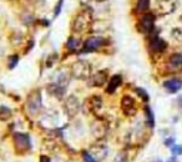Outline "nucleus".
Returning <instances> with one entry per match:
<instances>
[{"instance_id": "obj_15", "label": "nucleus", "mask_w": 182, "mask_h": 162, "mask_svg": "<svg viewBox=\"0 0 182 162\" xmlns=\"http://www.w3.org/2000/svg\"><path fill=\"white\" fill-rule=\"evenodd\" d=\"M89 153L91 156L94 157L95 160H99L101 161L102 159H105L106 157V153H107V148L105 146H101V145H95V146H92L90 150H89Z\"/></svg>"}, {"instance_id": "obj_5", "label": "nucleus", "mask_w": 182, "mask_h": 162, "mask_svg": "<svg viewBox=\"0 0 182 162\" xmlns=\"http://www.w3.org/2000/svg\"><path fill=\"white\" fill-rule=\"evenodd\" d=\"M80 107H81L80 101H79V99L75 96V95H70V96L66 97V100L64 101V111L69 119L75 117V116L79 114V111H80Z\"/></svg>"}, {"instance_id": "obj_25", "label": "nucleus", "mask_w": 182, "mask_h": 162, "mask_svg": "<svg viewBox=\"0 0 182 162\" xmlns=\"http://www.w3.org/2000/svg\"><path fill=\"white\" fill-rule=\"evenodd\" d=\"M18 61H19L18 55L9 56V59H8V66H9V69H14L16 66V64H18Z\"/></svg>"}, {"instance_id": "obj_11", "label": "nucleus", "mask_w": 182, "mask_h": 162, "mask_svg": "<svg viewBox=\"0 0 182 162\" xmlns=\"http://www.w3.org/2000/svg\"><path fill=\"white\" fill-rule=\"evenodd\" d=\"M107 130H109L107 123L105 121H102V120H96V121H94L92 125H91V132H92V135L96 137V139L105 137L107 134Z\"/></svg>"}, {"instance_id": "obj_21", "label": "nucleus", "mask_w": 182, "mask_h": 162, "mask_svg": "<svg viewBox=\"0 0 182 162\" xmlns=\"http://www.w3.org/2000/svg\"><path fill=\"white\" fill-rule=\"evenodd\" d=\"M145 112H146V122H147V125L150 127H154V125H155V119H154V114H152V111H151V109L148 106H146L145 107Z\"/></svg>"}, {"instance_id": "obj_23", "label": "nucleus", "mask_w": 182, "mask_h": 162, "mask_svg": "<svg viewBox=\"0 0 182 162\" xmlns=\"http://www.w3.org/2000/svg\"><path fill=\"white\" fill-rule=\"evenodd\" d=\"M150 8V0H137V11L145 12Z\"/></svg>"}, {"instance_id": "obj_2", "label": "nucleus", "mask_w": 182, "mask_h": 162, "mask_svg": "<svg viewBox=\"0 0 182 162\" xmlns=\"http://www.w3.org/2000/svg\"><path fill=\"white\" fill-rule=\"evenodd\" d=\"M70 72L77 80H88L92 75V66L88 60H77L71 65Z\"/></svg>"}, {"instance_id": "obj_3", "label": "nucleus", "mask_w": 182, "mask_h": 162, "mask_svg": "<svg viewBox=\"0 0 182 162\" xmlns=\"http://www.w3.org/2000/svg\"><path fill=\"white\" fill-rule=\"evenodd\" d=\"M13 142L18 153H25L30 150V137L24 132H15L13 135Z\"/></svg>"}, {"instance_id": "obj_12", "label": "nucleus", "mask_w": 182, "mask_h": 162, "mask_svg": "<svg viewBox=\"0 0 182 162\" xmlns=\"http://www.w3.org/2000/svg\"><path fill=\"white\" fill-rule=\"evenodd\" d=\"M107 79H109V75H107L106 70H100V71H97L96 74L91 75L90 82H91V85L95 87H101L107 82Z\"/></svg>"}, {"instance_id": "obj_28", "label": "nucleus", "mask_w": 182, "mask_h": 162, "mask_svg": "<svg viewBox=\"0 0 182 162\" xmlns=\"http://www.w3.org/2000/svg\"><path fill=\"white\" fill-rule=\"evenodd\" d=\"M172 153L173 155H182V146H180V145H173Z\"/></svg>"}, {"instance_id": "obj_4", "label": "nucleus", "mask_w": 182, "mask_h": 162, "mask_svg": "<svg viewBox=\"0 0 182 162\" xmlns=\"http://www.w3.org/2000/svg\"><path fill=\"white\" fill-rule=\"evenodd\" d=\"M26 109L32 116L38 115L41 110V94L39 90H34L26 99Z\"/></svg>"}, {"instance_id": "obj_20", "label": "nucleus", "mask_w": 182, "mask_h": 162, "mask_svg": "<svg viewBox=\"0 0 182 162\" xmlns=\"http://www.w3.org/2000/svg\"><path fill=\"white\" fill-rule=\"evenodd\" d=\"M80 46H81V44H80V40L79 39H76V37H69L68 43H66V48L69 50L75 51V50H77Z\"/></svg>"}, {"instance_id": "obj_6", "label": "nucleus", "mask_w": 182, "mask_h": 162, "mask_svg": "<svg viewBox=\"0 0 182 162\" xmlns=\"http://www.w3.org/2000/svg\"><path fill=\"white\" fill-rule=\"evenodd\" d=\"M102 109V99L97 95H92L85 100L84 103V111L86 114H97Z\"/></svg>"}, {"instance_id": "obj_9", "label": "nucleus", "mask_w": 182, "mask_h": 162, "mask_svg": "<svg viewBox=\"0 0 182 162\" xmlns=\"http://www.w3.org/2000/svg\"><path fill=\"white\" fill-rule=\"evenodd\" d=\"M177 0H159L157 1V12L160 15H170L177 9Z\"/></svg>"}, {"instance_id": "obj_29", "label": "nucleus", "mask_w": 182, "mask_h": 162, "mask_svg": "<svg viewBox=\"0 0 182 162\" xmlns=\"http://www.w3.org/2000/svg\"><path fill=\"white\" fill-rule=\"evenodd\" d=\"M82 157H84L85 162H96V160H95L89 152H84V153H82Z\"/></svg>"}, {"instance_id": "obj_22", "label": "nucleus", "mask_w": 182, "mask_h": 162, "mask_svg": "<svg viewBox=\"0 0 182 162\" xmlns=\"http://www.w3.org/2000/svg\"><path fill=\"white\" fill-rule=\"evenodd\" d=\"M69 80H70V77H69V75L68 74H65V72H61L57 75V81H56V84H59L61 86H64L66 87L69 84Z\"/></svg>"}, {"instance_id": "obj_31", "label": "nucleus", "mask_w": 182, "mask_h": 162, "mask_svg": "<svg viewBox=\"0 0 182 162\" xmlns=\"http://www.w3.org/2000/svg\"><path fill=\"white\" fill-rule=\"evenodd\" d=\"M88 1H89V0H81V3H82V4H86Z\"/></svg>"}, {"instance_id": "obj_14", "label": "nucleus", "mask_w": 182, "mask_h": 162, "mask_svg": "<svg viewBox=\"0 0 182 162\" xmlns=\"http://www.w3.org/2000/svg\"><path fill=\"white\" fill-rule=\"evenodd\" d=\"M167 66L172 71H179V70H181L182 69V52L172 54V55L168 57Z\"/></svg>"}, {"instance_id": "obj_1", "label": "nucleus", "mask_w": 182, "mask_h": 162, "mask_svg": "<svg viewBox=\"0 0 182 162\" xmlns=\"http://www.w3.org/2000/svg\"><path fill=\"white\" fill-rule=\"evenodd\" d=\"M92 23V14L90 10H82L74 16L71 21V30L75 34H82L90 28Z\"/></svg>"}, {"instance_id": "obj_18", "label": "nucleus", "mask_w": 182, "mask_h": 162, "mask_svg": "<svg viewBox=\"0 0 182 162\" xmlns=\"http://www.w3.org/2000/svg\"><path fill=\"white\" fill-rule=\"evenodd\" d=\"M122 84V77L121 75H114L111 76V79L109 80V84H107V89H106V92L107 94H114L116 89Z\"/></svg>"}, {"instance_id": "obj_10", "label": "nucleus", "mask_w": 182, "mask_h": 162, "mask_svg": "<svg viewBox=\"0 0 182 162\" xmlns=\"http://www.w3.org/2000/svg\"><path fill=\"white\" fill-rule=\"evenodd\" d=\"M121 110L126 116H134L137 112V103L130 95H125L121 99Z\"/></svg>"}, {"instance_id": "obj_7", "label": "nucleus", "mask_w": 182, "mask_h": 162, "mask_svg": "<svg viewBox=\"0 0 182 162\" xmlns=\"http://www.w3.org/2000/svg\"><path fill=\"white\" fill-rule=\"evenodd\" d=\"M105 45V40L101 36H91L82 44V52H94Z\"/></svg>"}, {"instance_id": "obj_17", "label": "nucleus", "mask_w": 182, "mask_h": 162, "mask_svg": "<svg viewBox=\"0 0 182 162\" xmlns=\"http://www.w3.org/2000/svg\"><path fill=\"white\" fill-rule=\"evenodd\" d=\"M166 48H167L166 41L162 40L161 37L155 36V37H152V39H151V43H150V49H151L154 52H162Z\"/></svg>"}, {"instance_id": "obj_19", "label": "nucleus", "mask_w": 182, "mask_h": 162, "mask_svg": "<svg viewBox=\"0 0 182 162\" xmlns=\"http://www.w3.org/2000/svg\"><path fill=\"white\" fill-rule=\"evenodd\" d=\"M13 116V111L6 106H0V121H9Z\"/></svg>"}, {"instance_id": "obj_30", "label": "nucleus", "mask_w": 182, "mask_h": 162, "mask_svg": "<svg viewBox=\"0 0 182 162\" xmlns=\"http://www.w3.org/2000/svg\"><path fill=\"white\" fill-rule=\"evenodd\" d=\"M173 142H175V140H173V139H168V140H166V143H165V145H166V146H172Z\"/></svg>"}, {"instance_id": "obj_16", "label": "nucleus", "mask_w": 182, "mask_h": 162, "mask_svg": "<svg viewBox=\"0 0 182 162\" xmlns=\"http://www.w3.org/2000/svg\"><path fill=\"white\" fill-rule=\"evenodd\" d=\"M163 87L170 94H175L182 89V81L180 79H170V80H166L163 82Z\"/></svg>"}, {"instance_id": "obj_27", "label": "nucleus", "mask_w": 182, "mask_h": 162, "mask_svg": "<svg viewBox=\"0 0 182 162\" xmlns=\"http://www.w3.org/2000/svg\"><path fill=\"white\" fill-rule=\"evenodd\" d=\"M63 3H64V0H60V1H57V4H56V6H55V10H54V15H55V16H57V15H60L61 8H63Z\"/></svg>"}, {"instance_id": "obj_24", "label": "nucleus", "mask_w": 182, "mask_h": 162, "mask_svg": "<svg viewBox=\"0 0 182 162\" xmlns=\"http://www.w3.org/2000/svg\"><path fill=\"white\" fill-rule=\"evenodd\" d=\"M171 35H172V37L176 41L182 43V28H175V29H172Z\"/></svg>"}, {"instance_id": "obj_32", "label": "nucleus", "mask_w": 182, "mask_h": 162, "mask_svg": "<svg viewBox=\"0 0 182 162\" xmlns=\"http://www.w3.org/2000/svg\"><path fill=\"white\" fill-rule=\"evenodd\" d=\"M97 3H104V1H106V0H96Z\"/></svg>"}, {"instance_id": "obj_8", "label": "nucleus", "mask_w": 182, "mask_h": 162, "mask_svg": "<svg viewBox=\"0 0 182 162\" xmlns=\"http://www.w3.org/2000/svg\"><path fill=\"white\" fill-rule=\"evenodd\" d=\"M154 26H155V15L151 14V12L141 16V19L139 20V24H137L139 30L143 32V34H150Z\"/></svg>"}, {"instance_id": "obj_13", "label": "nucleus", "mask_w": 182, "mask_h": 162, "mask_svg": "<svg viewBox=\"0 0 182 162\" xmlns=\"http://www.w3.org/2000/svg\"><path fill=\"white\" fill-rule=\"evenodd\" d=\"M46 90H48V92L50 94L51 96L59 99V100L63 99V97L65 96V94H66V87L61 86V85H59V84H56V82L49 84V85L46 86Z\"/></svg>"}, {"instance_id": "obj_26", "label": "nucleus", "mask_w": 182, "mask_h": 162, "mask_svg": "<svg viewBox=\"0 0 182 162\" xmlns=\"http://www.w3.org/2000/svg\"><path fill=\"white\" fill-rule=\"evenodd\" d=\"M136 92H137V95L143 100V101H148V95L143 89H141V87H136Z\"/></svg>"}]
</instances>
